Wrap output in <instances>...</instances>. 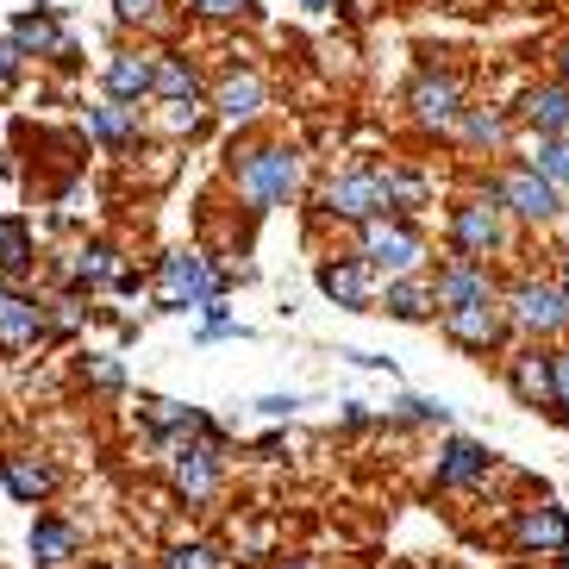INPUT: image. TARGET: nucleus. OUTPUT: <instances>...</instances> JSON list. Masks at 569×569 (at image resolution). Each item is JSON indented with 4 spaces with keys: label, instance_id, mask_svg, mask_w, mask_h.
I'll return each instance as SVG.
<instances>
[{
    "label": "nucleus",
    "instance_id": "nucleus-18",
    "mask_svg": "<svg viewBox=\"0 0 569 569\" xmlns=\"http://www.w3.org/2000/svg\"><path fill=\"white\" fill-rule=\"evenodd\" d=\"M519 126H532L538 138H569V88L538 82L519 94Z\"/></svg>",
    "mask_w": 569,
    "mask_h": 569
},
{
    "label": "nucleus",
    "instance_id": "nucleus-3",
    "mask_svg": "<svg viewBox=\"0 0 569 569\" xmlns=\"http://www.w3.org/2000/svg\"><path fill=\"white\" fill-rule=\"evenodd\" d=\"M357 257H363L376 276L388 282H407V276H426V238H419L413 219H369L357 226Z\"/></svg>",
    "mask_w": 569,
    "mask_h": 569
},
{
    "label": "nucleus",
    "instance_id": "nucleus-26",
    "mask_svg": "<svg viewBox=\"0 0 569 569\" xmlns=\"http://www.w3.org/2000/svg\"><path fill=\"white\" fill-rule=\"evenodd\" d=\"M119 276H126V263H119V251L107 244V238H94V244H82V251L69 257V282H82V288H119Z\"/></svg>",
    "mask_w": 569,
    "mask_h": 569
},
{
    "label": "nucleus",
    "instance_id": "nucleus-22",
    "mask_svg": "<svg viewBox=\"0 0 569 569\" xmlns=\"http://www.w3.org/2000/svg\"><path fill=\"white\" fill-rule=\"evenodd\" d=\"M382 313L401 319V326H426L438 313V295H432V276H407V282H388L382 288Z\"/></svg>",
    "mask_w": 569,
    "mask_h": 569
},
{
    "label": "nucleus",
    "instance_id": "nucleus-35",
    "mask_svg": "<svg viewBox=\"0 0 569 569\" xmlns=\"http://www.w3.org/2000/svg\"><path fill=\"white\" fill-rule=\"evenodd\" d=\"M113 13L126 19V26H151V19L163 13V0H113Z\"/></svg>",
    "mask_w": 569,
    "mask_h": 569
},
{
    "label": "nucleus",
    "instance_id": "nucleus-40",
    "mask_svg": "<svg viewBox=\"0 0 569 569\" xmlns=\"http://www.w3.org/2000/svg\"><path fill=\"white\" fill-rule=\"evenodd\" d=\"M345 426H369V407L363 401H345Z\"/></svg>",
    "mask_w": 569,
    "mask_h": 569
},
{
    "label": "nucleus",
    "instance_id": "nucleus-8",
    "mask_svg": "<svg viewBox=\"0 0 569 569\" xmlns=\"http://www.w3.org/2000/svg\"><path fill=\"white\" fill-rule=\"evenodd\" d=\"M407 107H413V126L426 132H457L463 126V82L457 76H438V69H419L413 88H407Z\"/></svg>",
    "mask_w": 569,
    "mask_h": 569
},
{
    "label": "nucleus",
    "instance_id": "nucleus-9",
    "mask_svg": "<svg viewBox=\"0 0 569 569\" xmlns=\"http://www.w3.org/2000/svg\"><path fill=\"white\" fill-rule=\"evenodd\" d=\"M219 451H226V432L201 438V445H182V451H169V482H176V495H182L188 507H201L219 495Z\"/></svg>",
    "mask_w": 569,
    "mask_h": 569
},
{
    "label": "nucleus",
    "instance_id": "nucleus-7",
    "mask_svg": "<svg viewBox=\"0 0 569 569\" xmlns=\"http://www.w3.org/2000/svg\"><path fill=\"white\" fill-rule=\"evenodd\" d=\"M319 213L345 219V226H369V219H382L388 207H382V176H376V163L332 176V182L319 188Z\"/></svg>",
    "mask_w": 569,
    "mask_h": 569
},
{
    "label": "nucleus",
    "instance_id": "nucleus-13",
    "mask_svg": "<svg viewBox=\"0 0 569 569\" xmlns=\"http://www.w3.org/2000/svg\"><path fill=\"white\" fill-rule=\"evenodd\" d=\"M507 326H513V319H507V301H476V307L445 313V338L463 345V351H482V357L507 338Z\"/></svg>",
    "mask_w": 569,
    "mask_h": 569
},
{
    "label": "nucleus",
    "instance_id": "nucleus-12",
    "mask_svg": "<svg viewBox=\"0 0 569 569\" xmlns=\"http://www.w3.org/2000/svg\"><path fill=\"white\" fill-rule=\"evenodd\" d=\"M432 295H438V319H445V313H457V307L501 301V282H495V269H488V263H469V257H451V263H438Z\"/></svg>",
    "mask_w": 569,
    "mask_h": 569
},
{
    "label": "nucleus",
    "instance_id": "nucleus-45",
    "mask_svg": "<svg viewBox=\"0 0 569 569\" xmlns=\"http://www.w3.org/2000/svg\"><path fill=\"white\" fill-rule=\"evenodd\" d=\"M7 301H13V288H7V276H0V307H7Z\"/></svg>",
    "mask_w": 569,
    "mask_h": 569
},
{
    "label": "nucleus",
    "instance_id": "nucleus-20",
    "mask_svg": "<svg viewBox=\"0 0 569 569\" xmlns=\"http://www.w3.org/2000/svg\"><path fill=\"white\" fill-rule=\"evenodd\" d=\"M44 332H51V313H44L38 295H13V301L0 307V351H26Z\"/></svg>",
    "mask_w": 569,
    "mask_h": 569
},
{
    "label": "nucleus",
    "instance_id": "nucleus-5",
    "mask_svg": "<svg viewBox=\"0 0 569 569\" xmlns=\"http://www.w3.org/2000/svg\"><path fill=\"white\" fill-rule=\"evenodd\" d=\"M501 301H507V319H513L526 338H557V332H569V301H563V288L545 282V276H519V282L507 288Z\"/></svg>",
    "mask_w": 569,
    "mask_h": 569
},
{
    "label": "nucleus",
    "instance_id": "nucleus-17",
    "mask_svg": "<svg viewBox=\"0 0 569 569\" xmlns=\"http://www.w3.org/2000/svg\"><path fill=\"white\" fill-rule=\"evenodd\" d=\"M13 44L26 57H57V63H76V38L57 26L51 7H38V13H19L13 19Z\"/></svg>",
    "mask_w": 569,
    "mask_h": 569
},
{
    "label": "nucleus",
    "instance_id": "nucleus-28",
    "mask_svg": "<svg viewBox=\"0 0 569 569\" xmlns=\"http://www.w3.org/2000/svg\"><path fill=\"white\" fill-rule=\"evenodd\" d=\"M457 132H463V144H488V151H495V144H507V132H513V119H507V113H495V107H469Z\"/></svg>",
    "mask_w": 569,
    "mask_h": 569
},
{
    "label": "nucleus",
    "instance_id": "nucleus-43",
    "mask_svg": "<svg viewBox=\"0 0 569 569\" xmlns=\"http://www.w3.org/2000/svg\"><path fill=\"white\" fill-rule=\"evenodd\" d=\"M282 569H319V563H307V557H288V563Z\"/></svg>",
    "mask_w": 569,
    "mask_h": 569
},
{
    "label": "nucleus",
    "instance_id": "nucleus-11",
    "mask_svg": "<svg viewBox=\"0 0 569 569\" xmlns=\"http://www.w3.org/2000/svg\"><path fill=\"white\" fill-rule=\"evenodd\" d=\"M507 538H513L519 557H569V513L557 501H532L513 513Z\"/></svg>",
    "mask_w": 569,
    "mask_h": 569
},
{
    "label": "nucleus",
    "instance_id": "nucleus-16",
    "mask_svg": "<svg viewBox=\"0 0 569 569\" xmlns=\"http://www.w3.org/2000/svg\"><path fill=\"white\" fill-rule=\"evenodd\" d=\"M507 388H513V401L519 407H545V413H551L557 407V376H551V351H519V357H507Z\"/></svg>",
    "mask_w": 569,
    "mask_h": 569
},
{
    "label": "nucleus",
    "instance_id": "nucleus-27",
    "mask_svg": "<svg viewBox=\"0 0 569 569\" xmlns=\"http://www.w3.org/2000/svg\"><path fill=\"white\" fill-rule=\"evenodd\" d=\"M157 101L182 107V101H201V76H194V63L176 51H157Z\"/></svg>",
    "mask_w": 569,
    "mask_h": 569
},
{
    "label": "nucleus",
    "instance_id": "nucleus-30",
    "mask_svg": "<svg viewBox=\"0 0 569 569\" xmlns=\"http://www.w3.org/2000/svg\"><path fill=\"white\" fill-rule=\"evenodd\" d=\"M445 419H451V407L432 395H395V407H388V426H445Z\"/></svg>",
    "mask_w": 569,
    "mask_h": 569
},
{
    "label": "nucleus",
    "instance_id": "nucleus-25",
    "mask_svg": "<svg viewBox=\"0 0 569 569\" xmlns=\"http://www.w3.org/2000/svg\"><path fill=\"white\" fill-rule=\"evenodd\" d=\"M376 176H382V207L388 219H407L413 207H426V176L407 163H376Z\"/></svg>",
    "mask_w": 569,
    "mask_h": 569
},
{
    "label": "nucleus",
    "instance_id": "nucleus-21",
    "mask_svg": "<svg viewBox=\"0 0 569 569\" xmlns=\"http://www.w3.org/2000/svg\"><path fill=\"white\" fill-rule=\"evenodd\" d=\"M0 488H7L13 501L38 507V501H44V495L57 488V469L44 463V457H32V451H19V457H0Z\"/></svg>",
    "mask_w": 569,
    "mask_h": 569
},
{
    "label": "nucleus",
    "instance_id": "nucleus-46",
    "mask_svg": "<svg viewBox=\"0 0 569 569\" xmlns=\"http://www.w3.org/2000/svg\"><path fill=\"white\" fill-rule=\"evenodd\" d=\"M438 569H451V563H438Z\"/></svg>",
    "mask_w": 569,
    "mask_h": 569
},
{
    "label": "nucleus",
    "instance_id": "nucleus-29",
    "mask_svg": "<svg viewBox=\"0 0 569 569\" xmlns=\"http://www.w3.org/2000/svg\"><path fill=\"white\" fill-rule=\"evenodd\" d=\"M32 269V232L26 219H0V276H26Z\"/></svg>",
    "mask_w": 569,
    "mask_h": 569
},
{
    "label": "nucleus",
    "instance_id": "nucleus-31",
    "mask_svg": "<svg viewBox=\"0 0 569 569\" xmlns=\"http://www.w3.org/2000/svg\"><path fill=\"white\" fill-rule=\"evenodd\" d=\"M526 163H532L551 188H563V182H569V138H532Z\"/></svg>",
    "mask_w": 569,
    "mask_h": 569
},
{
    "label": "nucleus",
    "instance_id": "nucleus-36",
    "mask_svg": "<svg viewBox=\"0 0 569 569\" xmlns=\"http://www.w3.org/2000/svg\"><path fill=\"white\" fill-rule=\"evenodd\" d=\"M194 13H207V19H244V13H257V0H194Z\"/></svg>",
    "mask_w": 569,
    "mask_h": 569
},
{
    "label": "nucleus",
    "instance_id": "nucleus-23",
    "mask_svg": "<svg viewBox=\"0 0 569 569\" xmlns=\"http://www.w3.org/2000/svg\"><path fill=\"white\" fill-rule=\"evenodd\" d=\"M213 113H219V119H232V126H251V119L263 113V82H257V69H232V76L219 82Z\"/></svg>",
    "mask_w": 569,
    "mask_h": 569
},
{
    "label": "nucleus",
    "instance_id": "nucleus-38",
    "mask_svg": "<svg viewBox=\"0 0 569 569\" xmlns=\"http://www.w3.org/2000/svg\"><path fill=\"white\" fill-rule=\"evenodd\" d=\"M295 407H301V395H263V401H257V413H269V419H288Z\"/></svg>",
    "mask_w": 569,
    "mask_h": 569
},
{
    "label": "nucleus",
    "instance_id": "nucleus-42",
    "mask_svg": "<svg viewBox=\"0 0 569 569\" xmlns=\"http://www.w3.org/2000/svg\"><path fill=\"white\" fill-rule=\"evenodd\" d=\"M301 7H307V13H332L338 0H301Z\"/></svg>",
    "mask_w": 569,
    "mask_h": 569
},
{
    "label": "nucleus",
    "instance_id": "nucleus-32",
    "mask_svg": "<svg viewBox=\"0 0 569 569\" xmlns=\"http://www.w3.org/2000/svg\"><path fill=\"white\" fill-rule=\"evenodd\" d=\"M163 569H226V557H219V545L194 538V545H169V551H163Z\"/></svg>",
    "mask_w": 569,
    "mask_h": 569
},
{
    "label": "nucleus",
    "instance_id": "nucleus-19",
    "mask_svg": "<svg viewBox=\"0 0 569 569\" xmlns=\"http://www.w3.org/2000/svg\"><path fill=\"white\" fill-rule=\"evenodd\" d=\"M76 557H82V532L57 513H38L32 519V563L38 569H69Z\"/></svg>",
    "mask_w": 569,
    "mask_h": 569
},
{
    "label": "nucleus",
    "instance_id": "nucleus-44",
    "mask_svg": "<svg viewBox=\"0 0 569 569\" xmlns=\"http://www.w3.org/2000/svg\"><path fill=\"white\" fill-rule=\"evenodd\" d=\"M557 288H563V301H569V257H563V276H557Z\"/></svg>",
    "mask_w": 569,
    "mask_h": 569
},
{
    "label": "nucleus",
    "instance_id": "nucleus-14",
    "mask_svg": "<svg viewBox=\"0 0 569 569\" xmlns=\"http://www.w3.org/2000/svg\"><path fill=\"white\" fill-rule=\"evenodd\" d=\"M488 469H495V457H488V445L482 438H445L438 445V469H432V488H476V482H488Z\"/></svg>",
    "mask_w": 569,
    "mask_h": 569
},
{
    "label": "nucleus",
    "instance_id": "nucleus-10",
    "mask_svg": "<svg viewBox=\"0 0 569 569\" xmlns=\"http://www.w3.org/2000/svg\"><path fill=\"white\" fill-rule=\"evenodd\" d=\"M313 282H319V295H326L332 307H345V313H369V307L382 301V288H388L363 257H332V263H319Z\"/></svg>",
    "mask_w": 569,
    "mask_h": 569
},
{
    "label": "nucleus",
    "instance_id": "nucleus-37",
    "mask_svg": "<svg viewBox=\"0 0 569 569\" xmlns=\"http://www.w3.org/2000/svg\"><path fill=\"white\" fill-rule=\"evenodd\" d=\"M201 126H207L201 101H182V107H169V132H188V138H194Z\"/></svg>",
    "mask_w": 569,
    "mask_h": 569
},
{
    "label": "nucleus",
    "instance_id": "nucleus-34",
    "mask_svg": "<svg viewBox=\"0 0 569 569\" xmlns=\"http://www.w3.org/2000/svg\"><path fill=\"white\" fill-rule=\"evenodd\" d=\"M82 376L94 388H126V369H119L113 357H82Z\"/></svg>",
    "mask_w": 569,
    "mask_h": 569
},
{
    "label": "nucleus",
    "instance_id": "nucleus-6",
    "mask_svg": "<svg viewBox=\"0 0 569 569\" xmlns=\"http://www.w3.org/2000/svg\"><path fill=\"white\" fill-rule=\"evenodd\" d=\"M495 201L513 219H526V226H551V219L563 213V188H551L532 163H507L501 176H495Z\"/></svg>",
    "mask_w": 569,
    "mask_h": 569
},
{
    "label": "nucleus",
    "instance_id": "nucleus-33",
    "mask_svg": "<svg viewBox=\"0 0 569 569\" xmlns=\"http://www.w3.org/2000/svg\"><path fill=\"white\" fill-rule=\"evenodd\" d=\"M551 376H557V407H551V419H563V426H569V345H557V351H551Z\"/></svg>",
    "mask_w": 569,
    "mask_h": 569
},
{
    "label": "nucleus",
    "instance_id": "nucleus-24",
    "mask_svg": "<svg viewBox=\"0 0 569 569\" xmlns=\"http://www.w3.org/2000/svg\"><path fill=\"white\" fill-rule=\"evenodd\" d=\"M88 138L107 144V151H132L138 144V107H119V101L88 107Z\"/></svg>",
    "mask_w": 569,
    "mask_h": 569
},
{
    "label": "nucleus",
    "instance_id": "nucleus-4",
    "mask_svg": "<svg viewBox=\"0 0 569 569\" xmlns=\"http://www.w3.org/2000/svg\"><path fill=\"white\" fill-rule=\"evenodd\" d=\"M501 244H507V207L495 201V188L463 194V201L451 207V251L469 257V263H488Z\"/></svg>",
    "mask_w": 569,
    "mask_h": 569
},
{
    "label": "nucleus",
    "instance_id": "nucleus-15",
    "mask_svg": "<svg viewBox=\"0 0 569 569\" xmlns=\"http://www.w3.org/2000/svg\"><path fill=\"white\" fill-rule=\"evenodd\" d=\"M101 82H107V101L138 107L144 94H157V51H113L101 69Z\"/></svg>",
    "mask_w": 569,
    "mask_h": 569
},
{
    "label": "nucleus",
    "instance_id": "nucleus-41",
    "mask_svg": "<svg viewBox=\"0 0 569 569\" xmlns=\"http://www.w3.org/2000/svg\"><path fill=\"white\" fill-rule=\"evenodd\" d=\"M557 82L569 88V44H563V51H557Z\"/></svg>",
    "mask_w": 569,
    "mask_h": 569
},
{
    "label": "nucleus",
    "instance_id": "nucleus-1",
    "mask_svg": "<svg viewBox=\"0 0 569 569\" xmlns=\"http://www.w3.org/2000/svg\"><path fill=\"white\" fill-rule=\"evenodd\" d=\"M232 188L251 213H276L301 188V151L295 144H257V151H244L232 163Z\"/></svg>",
    "mask_w": 569,
    "mask_h": 569
},
{
    "label": "nucleus",
    "instance_id": "nucleus-39",
    "mask_svg": "<svg viewBox=\"0 0 569 569\" xmlns=\"http://www.w3.org/2000/svg\"><path fill=\"white\" fill-rule=\"evenodd\" d=\"M19 57H26V51H19L13 38H0V88H7V82L19 76Z\"/></svg>",
    "mask_w": 569,
    "mask_h": 569
},
{
    "label": "nucleus",
    "instance_id": "nucleus-2",
    "mask_svg": "<svg viewBox=\"0 0 569 569\" xmlns=\"http://www.w3.org/2000/svg\"><path fill=\"white\" fill-rule=\"evenodd\" d=\"M226 295V276L207 263V251H163L157 257V307L163 313H213Z\"/></svg>",
    "mask_w": 569,
    "mask_h": 569
}]
</instances>
